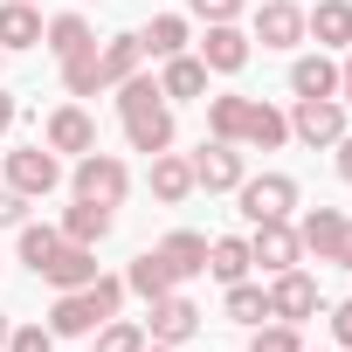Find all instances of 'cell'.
Instances as JSON below:
<instances>
[{
	"mask_svg": "<svg viewBox=\"0 0 352 352\" xmlns=\"http://www.w3.org/2000/svg\"><path fill=\"white\" fill-rule=\"evenodd\" d=\"M8 131H14V97L0 90V138H8Z\"/></svg>",
	"mask_w": 352,
	"mask_h": 352,
	"instance_id": "cell-42",
	"label": "cell"
},
{
	"mask_svg": "<svg viewBox=\"0 0 352 352\" xmlns=\"http://www.w3.org/2000/svg\"><path fill=\"white\" fill-rule=\"evenodd\" d=\"M124 290L152 304V297H166V290H180V283H173V270L159 263V249H145V256H131V270H124Z\"/></svg>",
	"mask_w": 352,
	"mask_h": 352,
	"instance_id": "cell-26",
	"label": "cell"
},
{
	"mask_svg": "<svg viewBox=\"0 0 352 352\" xmlns=\"http://www.w3.org/2000/svg\"><path fill=\"white\" fill-rule=\"evenodd\" d=\"M228 318H235V324H263V318H270V283H249V276L228 283Z\"/></svg>",
	"mask_w": 352,
	"mask_h": 352,
	"instance_id": "cell-30",
	"label": "cell"
},
{
	"mask_svg": "<svg viewBox=\"0 0 352 352\" xmlns=\"http://www.w3.org/2000/svg\"><path fill=\"white\" fill-rule=\"evenodd\" d=\"M97 63H104V90H118L124 76H138V63H145V49H138V35H111V42L97 49Z\"/></svg>",
	"mask_w": 352,
	"mask_h": 352,
	"instance_id": "cell-28",
	"label": "cell"
},
{
	"mask_svg": "<svg viewBox=\"0 0 352 352\" xmlns=\"http://www.w3.org/2000/svg\"><path fill=\"white\" fill-rule=\"evenodd\" d=\"M145 104H159V76H124V83H118V118H131V111H145Z\"/></svg>",
	"mask_w": 352,
	"mask_h": 352,
	"instance_id": "cell-35",
	"label": "cell"
},
{
	"mask_svg": "<svg viewBox=\"0 0 352 352\" xmlns=\"http://www.w3.org/2000/svg\"><path fill=\"white\" fill-rule=\"evenodd\" d=\"M249 263H263L270 276H276V270H297V263H304L297 228H290V221H256V228H249Z\"/></svg>",
	"mask_w": 352,
	"mask_h": 352,
	"instance_id": "cell-9",
	"label": "cell"
},
{
	"mask_svg": "<svg viewBox=\"0 0 352 352\" xmlns=\"http://www.w3.org/2000/svg\"><path fill=\"white\" fill-rule=\"evenodd\" d=\"M8 49H42V14L28 0H0V56Z\"/></svg>",
	"mask_w": 352,
	"mask_h": 352,
	"instance_id": "cell-20",
	"label": "cell"
},
{
	"mask_svg": "<svg viewBox=\"0 0 352 352\" xmlns=\"http://www.w3.org/2000/svg\"><path fill=\"white\" fill-rule=\"evenodd\" d=\"M256 263H249V235H214L208 242V276L214 283H242Z\"/></svg>",
	"mask_w": 352,
	"mask_h": 352,
	"instance_id": "cell-25",
	"label": "cell"
},
{
	"mask_svg": "<svg viewBox=\"0 0 352 352\" xmlns=\"http://www.w3.org/2000/svg\"><path fill=\"white\" fill-rule=\"evenodd\" d=\"M290 138H304V145H338V138H345V104H338V97H297Z\"/></svg>",
	"mask_w": 352,
	"mask_h": 352,
	"instance_id": "cell-8",
	"label": "cell"
},
{
	"mask_svg": "<svg viewBox=\"0 0 352 352\" xmlns=\"http://www.w3.org/2000/svg\"><path fill=\"white\" fill-rule=\"evenodd\" d=\"M235 201H242V221H249V228H256V221H290L297 180H290V173H256V180L235 187Z\"/></svg>",
	"mask_w": 352,
	"mask_h": 352,
	"instance_id": "cell-3",
	"label": "cell"
},
{
	"mask_svg": "<svg viewBox=\"0 0 352 352\" xmlns=\"http://www.w3.org/2000/svg\"><path fill=\"white\" fill-rule=\"evenodd\" d=\"M242 111H249V97H208V131L242 145Z\"/></svg>",
	"mask_w": 352,
	"mask_h": 352,
	"instance_id": "cell-33",
	"label": "cell"
},
{
	"mask_svg": "<svg viewBox=\"0 0 352 352\" xmlns=\"http://www.w3.org/2000/svg\"><path fill=\"white\" fill-rule=\"evenodd\" d=\"M124 145L145 152V159H152V152H173V104L159 97V104L131 111V118H124Z\"/></svg>",
	"mask_w": 352,
	"mask_h": 352,
	"instance_id": "cell-11",
	"label": "cell"
},
{
	"mask_svg": "<svg viewBox=\"0 0 352 352\" xmlns=\"http://www.w3.org/2000/svg\"><path fill=\"white\" fill-rule=\"evenodd\" d=\"M159 263L173 270V283H187V276H208V235H194V228H173V235L159 242Z\"/></svg>",
	"mask_w": 352,
	"mask_h": 352,
	"instance_id": "cell-15",
	"label": "cell"
},
{
	"mask_svg": "<svg viewBox=\"0 0 352 352\" xmlns=\"http://www.w3.org/2000/svg\"><path fill=\"white\" fill-rule=\"evenodd\" d=\"M290 97H338V63L318 49V56H297L290 63Z\"/></svg>",
	"mask_w": 352,
	"mask_h": 352,
	"instance_id": "cell-22",
	"label": "cell"
},
{
	"mask_svg": "<svg viewBox=\"0 0 352 352\" xmlns=\"http://www.w3.org/2000/svg\"><path fill=\"white\" fill-rule=\"evenodd\" d=\"M118 304H124V276H90L83 290H56V304H49V331L56 338H90L104 318H118Z\"/></svg>",
	"mask_w": 352,
	"mask_h": 352,
	"instance_id": "cell-1",
	"label": "cell"
},
{
	"mask_svg": "<svg viewBox=\"0 0 352 352\" xmlns=\"http://www.w3.org/2000/svg\"><path fill=\"white\" fill-rule=\"evenodd\" d=\"M304 35H318V49H352V0H318L304 14Z\"/></svg>",
	"mask_w": 352,
	"mask_h": 352,
	"instance_id": "cell-18",
	"label": "cell"
},
{
	"mask_svg": "<svg viewBox=\"0 0 352 352\" xmlns=\"http://www.w3.org/2000/svg\"><path fill=\"white\" fill-rule=\"evenodd\" d=\"M63 90H69V97H97V90H104V63H97V42H90L83 56H69V63H63Z\"/></svg>",
	"mask_w": 352,
	"mask_h": 352,
	"instance_id": "cell-29",
	"label": "cell"
},
{
	"mask_svg": "<svg viewBox=\"0 0 352 352\" xmlns=\"http://www.w3.org/2000/svg\"><path fill=\"white\" fill-rule=\"evenodd\" d=\"M63 249V228H49V221H21V263L42 276V263Z\"/></svg>",
	"mask_w": 352,
	"mask_h": 352,
	"instance_id": "cell-31",
	"label": "cell"
},
{
	"mask_svg": "<svg viewBox=\"0 0 352 352\" xmlns=\"http://www.w3.org/2000/svg\"><path fill=\"white\" fill-rule=\"evenodd\" d=\"M63 242H83V249H97L104 235H111V208H97V201H76V208H63Z\"/></svg>",
	"mask_w": 352,
	"mask_h": 352,
	"instance_id": "cell-24",
	"label": "cell"
},
{
	"mask_svg": "<svg viewBox=\"0 0 352 352\" xmlns=\"http://www.w3.org/2000/svg\"><path fill=\"white\" fill-rule=\"evenodd\" d=\"M97 42V28L83 21V14H56V21H42V49L56 56V63H69V56H83Z\"/></svg>",
	"mask_w": 352,
	"mask_h": 352,
	"instance_id": "cell-21",
	"label": "cell"
},
{
	"mask_svg": "<svg viewBox=\"0 0 352 352\" xmlns=\"http://www.w3.org/2000/svg\"><path fill=\"white\" fill-rule=\"evenodd\" d=\"M201 90H208V63L201 56H166V69H159V97L166 104H187Z\"/></svg>",
	"mask_w": 352,
	"mask_h": 352,
	"instance_id": "cell-19",
	"label": "cell"
},
{
	"mask_svg": "<svg viewBox=\"0 0 352 352\" xmlns=\"http://www.w3.org/2000/svg\"><path fill=\"white\" fill-rule=\"evenodd\" d=\"M318 311H324L318 276H304V270H276V276H270V318L304 324V318H318Z\"/></svg>",
	"mask_w": 352,
	"mask_h": 352,
	"instance_id": "cell-7",
	"label": "cell"
},
{
	"mask_svg": "<svg viewBox=\"0 0 352 352\" xmlns=\"http://www.w3.org/2000/svg\"><path fill=\"white\" fill-rule=\"evenodd\" d=\"M256 42L263 49H297L304 42V8H290V0H263V8H256Z\"/></svg>",
	"mask_w": 352,
	"mask_h": 352,
	"instance_id": "cell-12",
	"label": "cell"
},
{
	"mask_svg": "<svg viewBox=\"0 0 352 352\" xmlns=\"http://www.w3.org/2000/svg\"><path fill=\"white\" fill-rule=\"evenodd\" d=\"M194 331H201V304L194 297H180V290L152 297V311H145V338L152 345H187Z\"/></svg>",
	"mask_w": 352,
	"mask_h": 352,
	"instance_id": "cell-6",
	"label": "cell"
},
{
	"mask_svg": "<svg viewBox=\"0 0 352 352\" xmlns=\"http://www.w3.org/2000/svg\"><path fill=\"white\" fill-rule=\"evenodd\" d=\"M249 352H304V338H297V324L270 318V324H256V331H249Z\"/></svg>",
	"mask_w": 352,
	"mask_h": 352,
	"instance_id": "cell-34",
	"label": "cell"
},
{
	"mask_svg": "<svg viewBox=\"0 0 352 352\" xmlns=\"http://www.w3.org/2000/svg\"><path fill=\"white\" fill-rule=\"evenodd\" d=\"M338 104H352V49H345V63H338Z\"/></svg>",
	"mask_w": 352,
	"mask_h": 352,
	"instance_id": "cell-41",
	"label": "cell"
},
{
	"mask_svg": "<svg viewBox=\"0 0 352 352\" xmlns=\"http://www.w3.org/2000/svg\"><path fill=\"white\" fill-rule=\"evenodd\" d=\"M290 138V118L276 111V104H256L249 97V111H242V145H256V152H276Z\"/></svg>",
	"mask_w": 352,
	"mask_h": 352,
	"instance_id": "cell-23",
	"label": "cell"
},
{
	"mask_svg": "<svg viewBox=\"0 0 352 352\" xmlns=\"http://www.w3.org/2000/svg\"><path fill=\"white\" fill-rule=\"evenodd\" d=\"M8 187L28 194V201H49V194L63 187V159H56L49 145H21V152H8Z\"/></svg>",
	"mask_w": 352,
	"mask_h": 352,
	"instance_id": "cell-4",
	"label": "cell"
},
{
	"mask_svg": "<svg viewBox=\"0 0 352 352\" xmlns=\"http://www.w3.org/2000/svg\"><path fill=\"white\" fill-rule=\"evenodd\" d=\"M249 180V166H242V145L235 138H208L201 152H194V187H208V194H235Z\"/></svg>",
	"mask_w": 352,
	"mask_h": 352,
	"instance_id": "cell-5",
	"label": "cell"
},
{
	"mask_svg": "<svg viewBox=\"0 0 352 352\" xmlns=\"http://www.w3.org/2000/svg\"><path fill=\"white\" fill-rule=\"evenodd\" d=\"M97 352H145V324L138 318H104L97 324Z\"/></svg>",
	"mask_w": 352,
	"mask_h": 352,
	"instance_id": "cell-32",
	"label": "cell"
},
{
	"mask_svg": "<svg viewBox=\"0 0 352 352\" xmlns=\"http://www.w3.org/2000/svg\"><path fill=\"white\" fill-rule=\"evenodd\" d=\"M8 331H14V324H8V311H0V352H8Z\"/></svg>",
	"mask_w": 352,
	"mask_h": 352,
	"instance_id": "cell-44",
	"label": "cell"
},
{
	"mask_svg": "<svg viewBox=\"0 0 352 352\" xmlns=\"http://www.w3.org/2000/svg\"><path fill=\"white\" fill-rule=\"evenodd\" d=\"M21 221H28V194L0 187V228H21Z\"/></svg>",
	"mask_w": 352,
	"mask_h": 352,
	"instance_id": "cell-38",
	"label": "cell"
},
{
	"mask_svg": "<svg viewBox=\"0 0 352 352\" xmlns=\"http://www.w3.org/2000/svg\"><path fill=\"white\" fill-rule=\"evenodd\" d=\"M331 338H338V345H345V352H352V297H345V304H338V311H331Z\"/></svg>",
	"mask_w": 352,
	"mask_h": 352,
	"instance_id": "cell-39",
	"label": "cell"
},
{
	"mask_svg": "<svg viewBox=\"0 0 352 352\" xmlns=\"http://www.w3.org/2000/svg\"><path fill=\"white\" fill-rule=\"evenodd\" d=\"M42 145H49V152H76V159L97 152V124H90V111H83V104H56L49 124H42Z\"/></svg>",
	"mask_w": 352,
	"mask_h": 352,
	"instance_id": "cell-10",
	"label": "cell"
},
{
	"mask_svg": "<svg viewBox=\"0 0 352 352\" xmlns=\"http://www.w3.org/2000/svg\"><path fill=\"white\" fill-rule=\"evenodd\" d=\"M69 187H76V201L118 208V201L131 194V166H124L118 152H83V159H76V173H69Z\"/></svg>",
	"mask_w": 352,
	"mask_h": 352,
	"instance_id": "cell-2",
	"label": "cell"
},
{
	"mask_svg": "<svg viewBox=\"0 0 352 352\" xmlns=\"http://www.w3.org/2000/svg\"><path fill=\"white\" fill-rule=\"evenodd\" d=\"M145 352H180V345H152V338H145Z\"/></svg>",
	"mask_w": 352,
	"mask_h": 352,
	"instance_id": "cell-45",
	"label": "cell"
},
{
	"mask_svg": "<svg viewBox=\"0 0 352 352\" xmlns=\"http://www.w3.org/2000/svg\"><path fill=\"white\" fill-rule=\"evenodd\" d=\"M138 49H145L152 63H166V56H187V14H152V28L138 35Z\"/></svg>",
	"mask_w": 352,
	"mask_h": 352,
	"instance_id": "cell-27",
	"label": "cell"
},
{
	"mask_svg": "<svg viewBox=\"0 0 352 352\" xmlns=\"http://www.w3.org/2000/svg\"><path fill=\"white\" fill-rule=\"evenodd\" d=\"M297 242H304V256H318V263H338V242H345V214H338V208H311V214L297 221Z\"/></svg>",
	"mask_w": 352,
	"mask_h": 352,
	"instance_id": "cell-14",
	"label": "cell"
},
{
	"mask_svg": "<svg viewBox=\"0 0 352 352\" xmlns=\"http://www.w3.org/2000/svg\"><path fill=\"white\" fill-rule=\"evenodd\" d=\"M8 352H56V331L49 324H14L8 331Z\"/></svg>",
	"mask_w": 352,
	"mask_h": 352,
	"instance_id": "cell-36",
	"label": "cell"
},
{
	"mask_svg": "<svg viewBox=\"0 0 352 352\" xmlns=\"http://www.w3.org/2000/svg\"><path fill=\"white\" fill-rule=\"evenodd\" d=\"M338 180H345V187H352V131H345V138H338Z\"/></svg>",
	"mask_w": 352,
	"mask_h": 352,
	"instance_id": "cell-40",
	"label": "cell"
},
{
	"mask_svg": "<svg viewBox=\"0 0 352 352\" xmlns=\"http://www.w3.org/2000/svg\"><path fill=\"white\" fill-rule=\"evenodd\" d=\"M201 63H208V76H235V69L249 63V35H242L235 21H214L208 42H201Z\"/></svg>",
	"mask_w": 352,
	"mask_h": 352,
	"instance_id": "cell-13",
	"label": "cell"
},
{
	"mask_svg": "<svg viewBox=\"0 0 352 352\" xmlns=\"http://www.w3.org/2000/svg\"><path fill=\"white\" fill-rule=\"evenodd\" d=\"M338 270H352V221H345V242H338Z\"/></svg>",
	"mask_w": 352,
	"mask_h": 352,
	"instance_id": "cell-43",
	"label": "cell"
},
{
	"mask_svg": "<svg viewBox=\"0 0 352 352\" xmlns=\"http://www.w3.org/2000/svg\"><path fill=\"white\" fill-rule=\"evenodd\" d=\"M194 194V159H180V152H152V201L159 208H180Z\"/></svg>",
	"mask_w": 352,
	"mask_h": 352,
	"instance_id": "cell-16",
	"label": "cell"
},
{
	"mask_svg": "<svg viewBox=\"0 0 352 352\" xmlns=\"http://www.w3.org/2000/svg\"><path fill=\"white\" fill-rule=\"evenodd\" d=\"M187 8L214 28V21H242V0H187Z\"/></svg>",
	"mask_w": 352,
	"mask_h": 352,
	"instance_id": "cell-37",
	"label": "cell"
},
{
	"mask_svg": "<svg viewBox=\"0 0 352 352\" xmlns=\"http://www.w3.org/2000/svg\"><path fill=\"white\" fill-rule=\"evenodd\" d=\"M90 276H97V249H83V242H63L42 263V283H56V290H83Z\"/></svg>",
	"mask_w": 352,
	"mask_h": 352,
	"instance_id": "cell-17",
	"label": "cell"
}]
</instances>
